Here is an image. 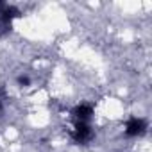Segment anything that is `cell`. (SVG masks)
Returning a JSON list of instances; mask_svg holds the SVG:
<instances>
[{
	"label": "cell",
	"mask_w": 152,
	"mask_h": 152,
	"mask_svg": "<svg viewBox=\"0 0 152 152\" xmlns=\"http://www.w3.org/2000/svg\"><path fill=\"white\" fill-rule=\"evenodd\" d=\"M70 136H72L73 141H77V143H88L93 138V129H91L90 124L73 122L72 127H70Z\"/></svg>",
	"instance_id": "obj_1"
},
{
	"label": "cell",
	"mask_w": 152,
	"mask_h": 152,
	"mask_svg": "<svg viewBox=\"0 0 152 152\" xmlns=\"http://www.w3.org/2000/svg\"><path fill=\"white\" fill-rule=\"evenodd\" d=\"M91 116H93V107L88 106V104H81V106H77V107H73V111H72L73 122H84V124H90Z\"/></svg>",
	"instance_id": "obj_2"
},
{
	"label": "cell",
	"mask_w": 152,
	"mask_h": 152,
	"mask_svg": "<svg viewBox=\"0 0 152 152\" xmlns=\"http://www.w3.org/2000/svg\"><path fill=\"white\" fill-rule=\"evenodd\" d=\"M145 129H147V124L143 118H131L125 124V134L127 136H140L145 132Z\"/></svg>",
	"instance_id": "obj_3"
},
{
	"label": "cell",
	"mask_w": 152,
	"mask_h": 152,
	"mask_svg": "<svg viewBox=\"0 0 152 152\" xmlns=\"http://www.w3.org/2000/svg\"><path fill=\"white\" fill-rule=\"evenodd\" d=\"M0 111H2V102H0Z\"/></svg>",
	"instance_id": "obj_4"
}]
</instances>
